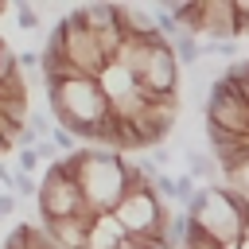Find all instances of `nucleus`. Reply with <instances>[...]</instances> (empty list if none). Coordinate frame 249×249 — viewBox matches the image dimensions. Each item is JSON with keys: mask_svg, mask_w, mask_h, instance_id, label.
Returning <instances> with one entry per match:
<instances>
[{"mask_svg": "<svg viewBox=\"0 0 249 249\" xmlns=\"http://www.w3.org/2000/svg\"><path fill=\"white\" fill-rule=\"evenodd\" d=\"M117 23H121V35L128 39H156V16L144 12V8H128V4H117Z\"/></svg>", "mask_w": 249, "mask_h": 249, "instance_id": "12", "label": "nucleus"}, {"mask_svg": "<svg viewBox=\"0 0 249 249\" xmlns=\"http://www.w3.org/2000/svg\"><path fill=\"white\" fill-rule=\"evenodd\" d=\"M12 191H16V195H23V198H35V195H39V183H35V175L16 171V175H12Z\"/></svg>", "mask_w": 249, "mask_h": 249, "instance_id": "15", "label": "nucleus"}, {"mask_svg": "<svg viewBox=\"0 0 249 249\" xmlns=\"http://www.w3.org/2000/svg\"><path fill=\"white\" fill-rule=\"evenodd\" d=\"M12 206H16V198H12V195H4V198H0V218H4V214H12Z\"/></svg>", "mask_w": 249, "mask_h": 249, "instance_id": "21", "label": "nucleus"}, {"mask_svg": "<svg viewBox=\"0 0 249 249\" xmlns=\"http://www.w3.org/2000/svg\"><path fill=\"white\" fill-rule=\"evenodd\" d=\"M167 214H171V206H163L156 198V191H124V198L113 206V218L128 237H144V233L163 230Z\"/></svg>", "mask_w": 249, "mask_h": 249, "instance_id": "6", "label": "nucleus"}, {"mask_svg": "<svg viewBox=\"0 0 249 249\" xmlns=\"http://www.w3.org/2000/svg\"><path fill=\"white\" fill-rule=\"evenodd\" d=\"M82 249H128V233L117 226L113 214H97L86 230V245Z\"/></svg>", "mask_w": 249, "mask_h": 249, "instance_id": "10", "label": "nucleus"}, {"mask_svg": "<svg viewBox=\"0 0 249 249\" xmlns=\"http://www.w3.org/2000/svg\"><path fill=\"white\" fill-rule=\"evenodd\" d=\"M39 152L35 148H19V156H16V171H23V175H31V171H39Z\"/></svg>", "mask_w": 249, "mask_h": 249, "instance_id": "16", "label": "nucleus"}, {"mask_svg": "<svg viewBox=\"0 0 249 249\" xmlns=\"http://www.w3.org/2000/svg\"><path fill=\"white\" fill-rule=\"evenodd\" d=\"M0 47H4V39H0Z\"/></svg>", "mask_w": 249, "mask_h": 249, "instance_id": "24", "label": "nucleus"}, {"mask_svg": "<svg viewBox=\"0 0 249 249\" xmlns=\"http://www.w3.org/2000/svg\"><path fill=\"white\" fill-rule=\"evenodd\" d=\"M78 179L82 191V218L93 222L97 214H113V206L124 198L128 183H124V156L109 152V148H78L70 156H62Z\"/></svg>", "mask_w": 249, "mask_h": 249, "instance_id": "1", "label": "nucleus"}, {"mask_svg": "<svg viewBox=\"0 0 249 249\" xmlns=\"http://www.w3.org/2000/svg\"><path fill=\"white\" fill-rule=\"evenodd\" d=\"M128 249H132V245H128Z\"/></svg>", "mask_w": 249, "mask_h": 249, "instance_id": "25", "label": "nucleus"}, {"mask_svg": "<svg viewBox=\"0 0 249 249\" xmlns=\"http://www.w3.org/2000/svg\"><path fill=\"white\" fill-rule=\"evenodd\" d=\"M195 39L210 43H237V16L233 0H198V19H195Z\"/></svg>", "mask_w": 249, "mask_h": 249, "instance_id": "9", "label": "nucleus"}, {"mask_svg": "<svg viewBox=\"0 0 249 249\" xmlns=\"http://www.w3.org/2000/svg\"><path fill=\"white\" fill-rule=\"evenodd\" d=\"M233 16H237V35H249V0H233Z\"/></svg>", "mask_w": 249, "mask_h": 249, "instance_id": "18", "label": "nucleus"}, {"mask_svg": "<svg viewBox=\"0 0 249 249\" xmlns=\"http://www.w3.org/2000/svg\"><path fill=\"white\" fill-rule=\"evenodd\" d=\"M4 152H12V140H8L4 132H0V156H4Z\"/></svg>", "mask_w": 249, "mask_h": 249, "instance_id": "22", "label": "nucleus"}, {"mask_svg": "<svg viewBox=\"0 0 249 249\" xmlns=\"http://www.w3.org/2000/svg\"><path fill=\"white\" fill-rule=\"evenodd\" d=\"M16 16H19V23H23L27 31H35V27H39V16H35L27 4H16Z\"/></svg>", "mask_w": 249, "mask_h": 249, "instance_id": "20", "label": "nucleus"}, {"mask_svg": "<svg viewBox=\"0 0 249 249\" xmlns=\"http://www.w3.org/2000/svg\"><path fill=\"white\" fill-rule=\"evenodd\" d=\"M179 249H218V245H214L210 237H202L195 226H187V237H183V245H179Z\"/></svg>", "mask_w": 249, "mask_h": 249, "instance_id": "17", "label": "nucleus"}, {"mask_svg": "<svg viewBox=\"0 0 249 249\" xmlns=\"http://www.w3.org/2000/svg\"><path fill=\"white\" fill-rule=\"evenodd\" d=\"M51 93V109H54V121L62 132H70L74 140H89L97 136V124L105 121L109 105L97 89L93 78H70V82H51L47 86Z\"/></svg>", "mask_w": 249, "mask_h": 249, "instance_id": "3", "label": "nucleus"}, {"mask_svg": "<svg viewBox=\"0 0 249 249\" xmlns=\"http://www.w3.org/2000/svg\"><path fill=\"white\" fill-rule=\"evenodd\" d=\"M187 222L202 237H210L218 249H237L241 233L249 226V202L233 198L222 183H214V187H202L195 195V202L187 206Z\"/></svg>", "mask_w": 249, "mask_h": 249, "instance_id": "2", "label": "nucleus"}, {"mask_svg": "<svg viewBox=\"0 0 249 249\" xmlns=\"http://www.w3.org/2000/svg\"><path fill=\"white\" fill-rule=\"evenodd\" d=\"M187 175L198 183H206V187H214V179H222V171H218V163H214V156H202V152H187Z\"/></svg>", "mask_w": 249, "mask_h": 249, "instance_id": "13", "label": "nucleus"}, {"mask_svg": "<svg viewBox=\"0 0 249 249\" xmlns=\"http://www.w3.org/2000/svg\"><path fill=\"white\" fill-rule=\"evenodd\" d=\"M39 214L43 222H54V218H74L82 214V191H78V179L70 171V163L58 156L54 163H47V175L39 179Z\"/></svg>", "mask_w": 249, "mask_h": 249, "instance_id": "4", "label": "nucleus"}, {"mask_svg": "<svg viewBox=\"0 0 249 249\" xmlns=\"http://www.w3.org/2000/svg\"><path fill=\"white\" fill-rule=\"evenodd\" d=\"M136 86L148 89V93H156V97H175V89H179V62H175V54H171V47H167L163 35L152 43L148 66L136 78Z\"/></svg>", "mask_w": 249, "mask_h": 249, "instance_id": "8", "label": "nucleus"}, {"mask_svg": "<svg viewBox=\"0 0 249 249\" xmlns=\"http://www.w3.org/2000/svg\"><path fill=\"white\" fill-rule=\"evenodd\" d=\"M86 230H89V222H86L82 214L43 222V233H47L54 245H62V249H82V245H86Z\"/></svg>", "mask_w": 249, "mask_h": 249, "instance_id": "11", "label": "nucleus"}, {"mask_svg": "<svg viewBox=\"0 0 249 249\" xmlns=\"http://www.w3.org/2000/svg\"><path fill=\"white\" fill-rule=\"evenodd\" d=\"M206 128L226 132L233 140H249V101L241 93H233L226 82H214V89L206 97Z\"/></svg>", "mask_w": 249, "mask_h": 249, "instance_id": "7", "label": "nucleus"}, {"mask_svg": "<svg viewBox=\"0 0 249 249\" xmlns=\"http://www.w3.org/2000/svg\"><path fill=\"white\" fill-rule=\"evenodd\" d=\"M51 136H54V148H62V156H70V152H78V140H74L70 132H62V128H54Z\"/></svg>", "mask_w": 249, "mask_h": 249, "instance_id": "19", "label": "nucleus"}, {"mask_svg": "<svg viewBox=\"0 0 249 249\" xmlns=\"http://www.w3.org/2000/svg\"><path fill=\"white\" fill-rule=\"evenodd\" d=\"M54 35H58V47H62V54H66V62L82 74V78H97L101 70H105V58H101V51H97V39H93V31L70 12L58 27H54Z\"/></svg>", "mask_w": 249, "mask_h": 249, "instance_id": "5", "label": "nucleus"}, {"mask_svg": "<svg viewBox=\"0 0 249 249\" xmlns=\"http://www.w3.org/2000/svg\"><path fill=\"white\" fill-rule=\"evenodd\" d=\"M222 187H226L233 198L249 202V160H241L237 167H226V171H222Z\"/></svg>", "mask_w": 249, "mask_h": 249, "instance_id": "14", "label": "nucleus"}, {"mask_svg": "<svg viewBox=\"0 0 249 249\" xmlns=\"http://www.w3.org/2000/svg\"><path fill=\"white\" fill-rule=\"evenodd\" d=\"M237 249H249V226H245V233H241V245Z\"/></svg>", "mask_w": 249, "mask_h": 249, "instance_id": "23", "label": "nucleus"}]
</instances>
